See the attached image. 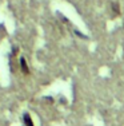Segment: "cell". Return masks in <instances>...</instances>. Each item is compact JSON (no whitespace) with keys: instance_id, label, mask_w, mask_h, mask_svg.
<instances>
[{"instance_id":"6da1fadb","label":"cell","mask_w":124,"mask_h":126,"mask_svg":"<svg viewBox=\"0 0 124 126\" xmlns=\"http://www.w3.org/2000/svg\"><path fill=\"white\" fill-rule=\"evenodd\" d=\"M20 66H22V71H23V73H24V74H29L28 64H27V62H25V59H24V58L20 59Z\"/></svg>"},{"instance_id":"7a4b0ae2","label":"cell","mask_w":124,"mask_h":126,"mask_svg":"<svg viewBox=\"0 0 124 126\" xmlns=\"http://www.w3.org/2000/svg\"><path fill=\"white\" fill-rule=\"evenodd\" d=\"M112 7H113L115 14H119V5H117V3H113V4H112Z\"/></svg>"}]
</instances>
